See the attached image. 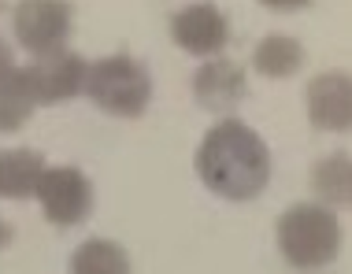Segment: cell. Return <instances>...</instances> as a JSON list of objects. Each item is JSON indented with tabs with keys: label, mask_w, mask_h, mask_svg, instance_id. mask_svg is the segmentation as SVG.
I'll return each instance as SVG.
<instances>
[{
	"label": "cell",
	"mask_w": 352,
	"mask_h": 274,
	"mask_svg": "<svg viewBox=\"0 0 352 274\" xmlns=\"http://www.w3.org/2000/svg\"><path fill=\"white\" fill-rule=\"evenodd\" d=\"M197 174L223 201H256L271 182V152L241 119H223L197 148Z\"/></svg>",
	"instance_id": "obj_1"
},
{
	"label": "cell",
	"mask_w": 352,
	"mask_h": 274,
	"mask_svg": "<svg viewBox=\"0 0 352 274\" xmlns=\"http://www.w3.org/2000/svg\"><path fill=\"white\" fill-rule=\"evenodd\" d=\"M278 252L285 263L300 271H319L338 256L341 249V222L334 207L327 204H293L282 212L278 226Z\"/></svg>",
	"instance_id": "obj_2"
},
{
	"label": "cell",
	"mask_w": 352,
	"mask_h": 274,
	"mask_svg": "<svg viewBox=\"0 0 352 274\" xmlns=\"http://www.w3.org/2000/svg\"><path fill=\"white\" fill-rule=\"evenodd\" d=\"M82 93L116 119H141L152 104V74L126 52L104 56L93 67H85Z\"/></svg>",
	"instance_id": "obj_3"
},
{
	"label": "cell",
	"mask_w": 352,
	"mask_h": 274,
	"mask_svg": "<svg viewBox=\"0 0 352 274\" xmlns=\"http://www.w3.org/2000/svg\"><path fill=\"white\" fill-rule=\"evenodd\" d=\"M34 193L52 226H78L93 212V185L78 167H45Z\"/></svg>",
	"instance_id": "obj_4"
},
{
	"label": "cell",
	"mask_w": 352,
	"mask_h": 274,
	"mask_svg": "<svg viewBox=\"0 0 352 274\" xmlns=\"http://www.w3.org/2000/svg\"><path fill=\"white\" fill-rule=\"evenodd\" d=\"M71 0H19L15 4V37L34 56L63 49V41L71 37Z\"/></svg>",
	"instance_id": "obj_5"
},
{
	"label": "cell",
	"mask_w": 352,
	"mask_h": 274,
	"mask_svg": "<svg viewBox=\"0 0 352 274\" xmlns=\"http://www.w3.org/2000/svg\"><path fill=\"white\" fill-rule=\"evenodd\" d=\"M170 41L189 56L212 60L230 41V23H226V15L215 4H204L201 0V4H189L170 15Z\"/></svg>",
	"instance_id": "obj_6"
},
{
	"label": "cell",
	"mask_w": 352,
	"mask_h": 274,
	"mask_svg": "<svg viewBox=\"0 0 352 274\" xmlns=\"http://www.w3.org/2000/svg\"><path fill=\"white\" fill-rule=\"evenodd\" d=\"M85 67H89V63H85L78 52H71V49L41 52V56L30 63V67H26V78H30L34 100H37V104H63V100H74V97L82 93Z\"/></svg>",
	"instance_id": "obj_7"
},
{
	"label": "cell",
	"mask_w": 352,
	"mask_h": 274,
	"mask_svg": "<svg viewBox=\"0 0 352 274\" xmlns=\"http://www.w3.org/2000/svg\"><path fill=\"white\" fill-rule=\"evenodd\" d=\"M308 119L327 134H345L352 126V78L345 71H327L308 82Z\"/></svg>",
	"instance_id": "obj_8"
},
{
	"label": "cell",
	"mask_w": 352,
	"mask_h": 274,
	"mask_svg": "<svg viewBox=\"0 0 352 274\" xmlns=\"http://www.w3.org/2000/svg\"><path fill=\"white\" fill-rule=\"evenodd\" d=\"M193 100L212 115H230L245 100V71L241 63L212 56L201 71L193 74Z\"/></svg>",
	"instance_id": "obj_9"
},
{
	"label": "cell",
	"mask_w": 352,
	"mask_h": 274,
	"mask_svg": "<svg viewBox=\"0 0 352 274\" xmlns=\"http://www.w3.org/2000/svg\"><path fill=\"white\" fill-rule=\"evenodd\" d=\"M45 156L34 148H0V196L4 201H26L34 196L37 178L45 171Z\"/></svg>",
	"instance_id": "obj_10"
},
{
	"label": "cell",
	"mask_w": 352,
	"mask_h": 274,
	"mask_svg": "<svg viewBox=\"0 0 352 274\" xmlns=\"http://www.w3.org/2000/svg\"><path fill=\"white\" fill-rule=\"evenodd\" d=\"M311 189L327 207H349L352 201V159L349 152H330L311 167Z\"/></svg>",
	"instance_id": "obj_11"
},
{
	"label": "cell",
	"mask_w": 352,
	"mask_h": 274,
	"mask_svg": "<svg viewBox=\"0 0 352 274\" xmlns=\"http://www.w3.org/2000/svg\"><path fill=\"white\" fill-rule=\"evenodd\" d=\"M252 67L263 74V78H293L304 67V45L297 37L285 34H271L256 45L252 52Z\"/></svg>",
	"instance_id": "obj_12"
},
{
	"label": "cell",
	"mask_w": 352,
	"mask_h": 274,
	"mask_svg": "<svg viewBox=\"0 0 352 274\" xmlns=\"http://www.w3.org/2000/svg\"><path fill=\"white\" fill-rule=\"evenodd\" d=\"M37 100L30 89V78L26 71H8L0 78V134H15V130L26 126V119L34 115Z\"/></svg>",
	"instance_id": "obj_13"
},
{
	"label": "cell",
	"mask_w": 352,
	"mask_h": 274,
	"mask_svg": "<svg viewBox=\"0 0 352 274\" xmlns=\"http://www.w3.org/2000/svg\"><path fill=\"white\" fill-rule=\"evenodd\" d=\"M71 274H130V256L116 241L89 238L74 249L71 256Z\"/></svg>",
	"instance_id": "obj_14"
},
{
	"label": "cell",
	"mask_w": 352,
	"mask_h": 274,
	"mask_svg": "<svg viewBox=\"0 0 352 274\" xmlns=\"http://www.w3.org/2000/svg\"><path fill=\"white\" fill-rule=\"evenodd\" d=\"M263 8H271V12H300V8H308L311 0H260Z\"/></svg>",
	"instance_id": "obj_15"
},
{
	"label": "cell",
	"mask_w": 352,
	"mask_h": 274,
	"mask_svg": "<svg viewBox=\"0 0 352 274\" xmlns=\"http://www.w3.org/2000/svg\"><path fill=\"white\" fill-rule=\"evenodd\" d=\"M12 67H15V63H12V49H8L4 41H0V78H4V74L12 71Z\"/></svg>",
	"instance_id": "obj_16"
},
{
	"label": "cell",
	"mask_w": 352,
	"mask_h": 274,
	"mask_svg": "<svg viewBox=\"0 0 352 274\" xmlns=\"http://www.w3.org/2000/svg\"><path fill=\"white\" fill-rule=\"evenodd\" d=\"M8 238H12V230H8V222L0 219V249H4V244H8Z\"/></svg>",
	"instance_id": "obj_17"
}]
</instances>
